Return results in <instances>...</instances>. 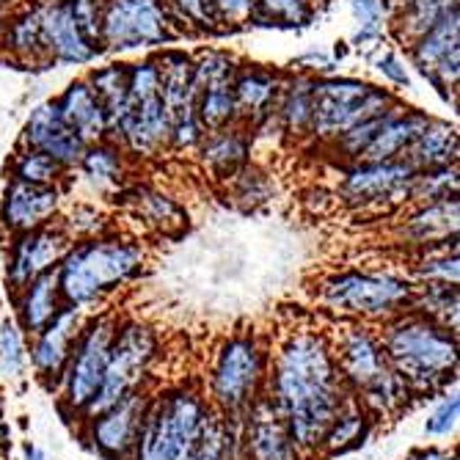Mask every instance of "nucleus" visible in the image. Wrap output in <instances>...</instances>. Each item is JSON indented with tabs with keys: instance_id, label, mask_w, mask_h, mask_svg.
I'll return each instance as SVG.
<instances>
[{
	"instance_id": "obj_29",
	"label": "nucleus",
	"mask_w": 460,
	"mask_h": 460,
	"mask_svg": "<svg viewBox=\"0 0 460 460\" xmlns=\"http://www.w3.org/2000/svg\"><path fill=\"white\" fill-rule=\"evenodd\" d=\"M430 121L428 113L422 111H411V108H397L378 130L367 149L358 155L356 163H384V160H400L405 155V149L411 146V141L425 130V124Z\"/></svg>"
},
{
	"instance_id": "obj_3",
	"label": "nucleus",
	"mask_w": 460,
	"mask_h": 460,
	"mask_svg": "<svg viewBox=\"0 0 460 460\" xmlns=\"http://www.w3.org/2000/svg\"><path fill=\"white\" fill-rule=\"evenodd\" d=\"M386 361L413 400H433L457 386V333L405 309L378 325Z\"/></svg>"
},
{
	"instance_id": "obj_50",
	"label": "nucleus",
	"mask_w": 460,
	"mask_h": 460,
	"mask_svg": "<svg viewBox=\"0 0 460 460\" xmlns=\"http://www.w3.org/2000/svg\"><path fill=\"white\" fill-rule=\"evenodd\" d=\"M66 6L80 28V33L86 36L92 45H100V20H102V6L105 0H66Z\"/></svg>"
},
{
	"instance_id": "obj_16",
	"label": "nucleus",
	"mask_w": 460,
	"mask_h": 460,
	"mask_svg": "<svg viewBox=\"0 0 460 460\" xmlns=\"http://www.w3.org/2000/svg\"><path fill=\"white\" fill-rule=\"evenodd\" d=\"M408 56L413 66L433 83L436 92L449 100L447 89L457 86L460 75V9L441 17L425 36L416 39L408 48Z\"/></svg>"
},
{
	"instance_id": "obj_48",
	"label": "nucleus",
	"mask_w": 460,
	"mask_h": 460,
	"mask_svg": "<svg viewBox=\"0 0 460 460\" xmlns=\"http://www.w3.org/2000/svg\"><path fill=\"white\" fill-rule=\"evenodd\" d=\"M260 17L281 28H304L314 20V6L312 0H257V20Z\"/></svg>"
},
{
	"instance_id": "obj_38",
	"label": "nucleus",
	"mask_w": 460,
	"mask_h": 460,
	"mask_svg": "<svg viewBox=\"0 0 460 460\" xmlns=\"http://www.w3.org/2000/svg\"><path fill=\"white\" fill-rule=\"evenodd\" d=\"M411 281L413 284H455L460 281V260H457V237L413 251Z\"/></svg>"
},
{
	"instance_id": "obj_40",
	"label": "nucleus",
	"mask_w": 460,
	"mask_h": 460,
	"mask_svg": "<svg viewBox=\"0 0 460 460\" xmlns=\"http://www.w3.org/2000/svg\"><path fill=\"white\" fill-rule=\"evenodd\" d=\"M234 80L232 83H213V86H204V89H193L196 92V119H199L204 133L229 128V124H240L237 100H234Z\"/></svg>"
},
{
	"instance_id": "obj_36",
	"label": "nucleus",
	"mask_w": 460,
	"mask_h": 460,
	"mask_svg": "<svg viewBox=\"0 0 460 460\" xmlns=\"http://www.w3.org/2000/svg\"><path fill=\"white\" fill-rule=\"evenodd\" d=\"M86 83L92 86V92L97 94L100 105L105 108L108 116V141L113 138L119 121L128 111V92H130V66L128 64H108L94 69Z\"/></svg>"
},
{
	"instance_id": "obj_14",
	"label": "nucleus",
	"mask_w": 460,
	"mask_h": 460,
	"mask_svg": "<svg viewBox=\"0 0 460 460\" xmlns=\"http://www.w3.org/2000/svg\"><path fill=\"white\" fill-rule=\"evenodd\" d=\"M331 348L333 358H337L340 378L353 397L392 369L378 337V325L340 323L331 331Z\"/></svg>"
},
{
	"instance_id": "obj_13",
	"label": "nucleus",
	"mask_w": 460,
	"mask_h": 460,
	"mask_svg": "<svg viewBox=\"0 0 460 460\" xmlns=\"http://www.w3.org/2000/svg\"><path fill=\"white\" fill-rule=\"evenodd\" d=\"M413 169L405 160L384 163H350L340 180V199L356 213H389L408 204Z\"/></svg>"
},
{
	"instance_id": "obj_11",
	"label": "nucleus",
	"mask_w": 460,
	"mask_h": 460,
	"mask_svg": "<svg viewBox=\"0 0 460 460\" xmlns=\"http://www.w3.org/2000/svg\"><path fill=\"white\" fill-rule=\"evenodd\" d=\"M172 39H177V31L163 0H105L100 20L102 50H144Z\"/></svg>"
},
{
	"instance_id": "obj_33",
	"label": "nucleus",
	"mask_w": 460,
	"mask_h": 460,
	"mask_svg": "<svg viewBox=\"0 0 460 460\" xmlns=\"http://www.w3.org/2000/svg\"><path fill=\"white\" fill-rule=\"evenodd\" d=\"M77 169L86 185L100 196H116L124 188V152L113 141L89 144Z\"/></svg>"
},
{
	"instance_id": "obj_59",
	"label": "nucleus",
	"mask_w": 460,
	"mask_h": 460,
	"mask_svg": "<svg viewBox=\"0 0 460 460\" xmlns=\"http://www.w3.org/2000/svg\"><path fill=\"white\" fill-rule=\"evenodd\" d=\"M4 4H6V0H0V6H4Z\"/></svg>"
},
{
	"instance_id": "obj_20",
	"label": "nucleus",
	"mask_w": 460,
	"mask_h": 460,
	"mask_svg": "<svg viewBox=\"0 0 460 460\" xmlns=\"http://www.w3.org/2000/svg\"><path fill=\"white\" fill-rule=\"evenodd\" d=\"M20 141H22V149L45 152L56 163H61L64 169H75L83 152H86V144L69 130V124L61 119L56 102H39L31 111Z\"/></svg>"
},
{
	"instance_id": "obj_23",
	"label": "nucleus",
	"mask_w": 460,
	"mask_h": 460,
	"mask_svg": "<svg viewBox=\"0 0 460 460\" xmlns=\"http://www.w3.org/2000/svg\"><path fill=\"white\" fill-rule=\"evenodd\" d=\"M121 204L152 232L163 237H177L188 229V210L172 196L160 188L149 185H136V188H121L116 193Z\"/></svg>"
},
{
	"instance_id": "obj_39",
	"label": "nucleus",
	"mask_w": 460,
	"mask_h": 460,
	"mask_svg": "<svg viewBox=\"0 0 460 460\" xmlns=\"http://www.w3.org/2000/svg\"><path fill=\"white\" fill-rule=\"evenodd\" d=\"M411 309L455 333L460 331V292L455 284H413Z\"/></svg>"
},
{
	"instance_id": "obj_8",
	"label": "nucleus",
	"mask_w": 460,
	"mask_h": 460,
	"mask_svg": "<svg viewBox=\"0 0 460 460\" xmlns=\"http://www.w3.org/2000/svg\"><path fill=\"white\" fill-rule=\"evenodd\" d=\"M116 320H119V309L102 306L92 312L86 323H83V328L77 331L58 392H56L58 413L69 425H77L83 416H86L92 400L97 397L102 386Z\"/></svg>"
},
{
	"instance_id": "obj_17",
	"label": "nucleus",
	"mask_w": 460,
	"mask_h": 460,
	"mask_svg": "<svg viewBox=\"0 0 460 460\" xmlns=\"http://www.w3.org/2000/svg\"><path fill=\"white\" fill-rule=\"evenodd\" d=\"M72 240L61 229L58 221L45 224L39 229L14 234V243L9 248V260H6V281L17 292L36 276L56 270L64 254L69 251Z\"/></svg>"
},
{
	"instance_id": "obj_19",
	"label": "nucleus",
	"mask_w": 460,
	"mask_h": 460,
	"mask_svg": "<svg viewBox=\"0 0 460 460\" xmlns=\"http://www.w3.org/2000/svg\"><path fill=\"white\" fill-rule=\"evenodd\" d=\"M61 207L64 190L58 185H33L12 177L4 193V204H0V221L12 234H22L53 224L61 216Z\"/></svg>"
},
{
	"instance_id": "obj_5",
	"label": "nucleus",
	"mask_w": 460,
	"mask_h": 460,
	"mask_svg": "<svg viewBox=\"0 0 460 460\" xmlns=\"http://www.w3.org/2000/svg\"><path fill=\"white\" fill-rule=\"evenodd\" d=\"M413 281L378 268H345L320 279L314 289L317 306L340 323L381 325L411 309Z\"/></svg>"
},
{
	"instance_id": "obj_7",
	"label": "nucleus",
	"mask_w": 460,
	"mask_h": 460,
	"mask_svg": "<svg viewBox=\"0 0 460 460\" xmlns=\"http://www.w3.org/2000/svg\"><path fill=\"white\" fill-rule=\"evenodd\" d=\"M160 361H163V340L157 328L144 317L119 312L105 378L86 416L119 402L121 397H128L138 389H155L157 386L155 372ZM86 416H83V420H86Z\"/></svg>"
},
{
	"instance_id": "obj_26",
	"label": "nucleus",
	"mask_w": 460,
	"mask_h": 460,
	"mask_svg": "<svg viewBox=\"0 0 460 460\" xmlns=\"http://www.w3.org/2000/svg\"><path fill=\"white\" fill-rule=\"evenodd\" d=\"M61 119L69 124V130L83 141V144H100L108 141V116L105 108L100 105L97 94L86 80H75L64 89L58 100H53Z\"/></svg>"
},
{
	"instance_id": "obj_55",
	"label": "nucleus",
	"mask_w": 460,
	"mask_h": 460,
	"mask_svg": "<svg viewBox=\"0 0 460 460\" xmlns=\"http://www.w3.org/2000/svg\"><path fill=\"white\" fill-rule=\"evenodd\" d=\"M22 460H50V455L41 449L39 444H33V441H25L22 444Z\"/></svg>"
},
{
	"instance_id": "obj_54",
	"label": "nucleus",
	"mask_w": 460,
	"mask_h": 460,
	"mask_svg": "<svg viewBox=\"0 0 460 460\" xmlns=\"http://www.w3.org/2000/svg\"><path fill=\"white\" fill-rule=\"evenodd\" d=\"M9 449H12V425L6 420V422H0V460H6Z\"/></svg>"
},
{
	"instance_id": "obj_43",
	"label": "nucleus",
	"mask_w": 460,
	"mask_h": 460,
	"mask_svg": "<svg viewBox=\"0 0 460 460\" xmlns=\"http://www.w3.org/2000/svg\"><path fill=\"white\" fill-rule=\"evenodd\" d=\"M226 193L229 199L243 207V210H254V207L265 204L270 199V180L265 172H260L257 165L245 163L243 169H237L232 177H226Z\"/></svg>"
},
{
	"instance_id": "obj_4",
	"label": "nucleus",
	"mask_w": 460,
	"mask_h": 460,
	"mask_svg": "<svg viewBox=\"0 0 460 460\" xmlns=\"http://www.w3.org/2000/svg\"><path fill=\"white\" fill-rule=\"evenodd\" d=\"M268 367L270 340L257 328H240L216 342L199 384L218 413L243 416L265 394Z\"/></svg>"
},
{
	"instance_id": "obj_27",
	"label": "nucleus",
	"mask_w": 460,
	"mask_h": 460,
	"mask_svg": "<svg viewBox=\"0 0 460 460\" xmlns=\"http://www.w3.org/2000/svg\"><path fill=\"white\" fill-rule=\"evenodd\" d=\"M378 430V422L372 420L369 411L350 394L345 400V405L337 411V416L331 420L317 460H337L342 455L358 452L361 447H367V441L372 438V433Z\"/></svg>"
},
{
	"instance_id": "obj_18",
	"label": "nucleus",
	"mask_w": 460,
	"mask_h": 460,
	"mask_svg": "<svg viewBox=\"0 0 460 460\" xmlns=\"http://www.w3.org/2000/svg\"><path fill=\"white\" fill-rule=\"evenodd\" d=\"M243 455L245 460H306L284 416L265 394L243 413Z\"/></svg>"
},
{
	"instance_id": "obj_47",
	"label": "nucleus",
	"mask_w": 460,
	"mask_h": 460,
	"mask_svg": "<svg viewBox=\"0 0 460 460\" xmlns=\"http://www.w3.org/2000/svg\"><path fill=\"white\" fill-rule=\"evenodd\" d=\"M350 14L356 20V36L353 45L356 48H369L381 39L384 25H386V6L384 0H348Z\"/></svg>"
},
{
	"instance_id": "obj_41",
	"label": "nucleus",
	"mask_w": 460,
	"mask_h": 460,
	"mask_svg": "<svg viewBox=\"0 0 460 460\" xmlns=\"http://www.w3.org/2000/svg\"><path fill=\"white\" fill-rule=\"evenodd\" d=\"M28 367V337L14 317H0V378L22 384Z\"/></svg>"
},
{
	"instance_id": "obj_42",
	"label": "nucleus",
	"mask_w": 460,
	"mask_h": 460,
	"mask_svg": "<svg viewBox=\"0 0 460 460\" xmlns=\"http://www.w3.org/2000/svg\"><path fill=\"white\" fill-rule=\"evenodd\" d=\"M457 196V163L441 165V169L416 172L408 193V204H430Z\"/></svg>"
},
{
	"instance_id": "obj_34",
	"label": "nucleus",
	"mask_w": 460,
	"mask_h": 460,
	"mask_svg": "<svg viewBox=\"0 0 460 460\" xmlns=\"http://www.w3.org/2000/svg\"><path fill=\"white\" fill-rule=\"evenodd\" d=\"M276 116L281 121V130L289 138H306L312 136V77L296 75L284 80Z\"/></svg>"
},
{
	"instance_id": "obj_1",
	"label": "nucleus",
	"mask_w": 460,
	"mask_h": 460,
	"mask_svg": "<svg viewBox=\"0 0 460 460\" xmlns=\"http://www.w3.org/2000/svg\"><path fill=\"white\" fill-rule=\"evenodd\" d=\"M265 397L284 416L306 460H317L331 420L350 397L333 358L331 328L296 323L270 342Z\"/></svg>"
},
{
	"instance_id": "obj_56",
	"label": "nucleus",
	"mask_w": 460,
	"mask_h": 460,
	"mask_svg": "<svg viewBox=\"0 0 460 460\" xmlns=\"http://www.w3.org/2000/svg\"><path fill=\"white\" fill-rule=\"evenodd\" d=\"M413 0H384V6H386V17H392V14H397V12H402L405 6H411Z\"/></svg>"
},
{
	"instance_id": "obj_32",
	"label": "nucleus",
	"mask_w": 460,
	"mask_h": 460,
	"mask_svg": "<svg viewBox=\"0 0 460 460\" xmlns=\"http://www.w3.org/2000/svg\"><path fill=\"white\" fill-rule=\"evenodd\" d=\"M400 160H405L413 172L455 165L457 163V130H455V124L430 116L425 130L411 141V146L405 149V155Z\"/></svg>"
},
{
	"instance_id": "obj_31",
	"label": "nucleus",
	"mask_w": 460,
	"mask_h": 460,
	"mask_svg": "<svg viewBox=\"0 0 460 460\" xmlns=\"http://www.w3.org/2000/svg\"><path fill=\"white\" fill-rule=\"evenodd\" d=\"M14 296H17V323L25 331V337L39 333L64 306L56 270L36 276L22 289H17Z\"/></svg>"
},
{
	"instance_id": "obj_25",
	"label": "nucleus",
	"mask_w": 460,
	"mask_h": 460,
	"mask_svg": "<svg viewBox=\"0 0 460 460\" xmlns=\"http://www.w3.org/2000/svg\"><path fill=\"white\" fill-rule=\"evenodd\" d=\"M182 460H245L243 416H224L210 405Z\"/></svg>"
},
{
	"instance_id": "obj_24",
	"label": "nucleus",
	"mask_w": 460,
	"mask_h": 460,
	"mask_svg": "<svg viewBox=\"0 0 460 460\" xmlns=\"http://www.w3.org/2000/svg\"><path fill=\"white\" fill-rule=\"evenodd\" d=\"M160 100L169 113L172 128L196 119V92H193V58L182 50H163L157 58Z\"/></svg>"
},
{
	"instance_id": "obj_6",
	"label": "nucleus",
	"mask_w": 460,
	"mask_h": 460,
	"mask_svg": "<svg viewBox=\"0 0 460 460\" xmlns=\"http://www.w3.org/2000/svg\"><path fill=\"white\" fill-rule=\"evenodd\" d=\"M207 411H210V402L199 381L172 386L157 384L152 389L130 460H182Z\"/></svg>"
},
{
	"instance_id": "obj_46",
	"label": "nucleus",
	"mask_w": 460,
	"mask_h": 460,
	"mask_svg": "<svg viewBox=\"0 0 460 460\" xmlns=\"http://www.w3.org/2000/svg\"><path fill=\"white\" fill-rule=\"evenodd\" d=\"M457 422H460V394H457V386H452L436 397L422 433H425V438L444 441L457 433Z\"/></svg>"
},
{
	"instance_id": "obj_9",
	"label": "nucleus",
	"mask_w": 460,
	"mask_h": 460,
	"mask_svg": "<svg viewBox=\"0 0 460 460\" xmlns=\"http://www.w3.org/2000/svg\"><path fill=\"white\" fill-rule=\"evenodd\" d=\"M400 102L389 89L356 77H312V138L333 144L356 124L384 116Z\"/></svg>"
},
{
	"instance_id": "obj_49",
	"label": "nucleus",
	"mask_w": 460,
	"mask_h": 460,
	"mask_svg": "<svg viewBox=\"0 0 460 460\" xmlns=\"http://www.w3.org/2000/svg\"><path fill=\"white\" fill-rule=\"evenodd\" d=\"M163 6L169 9L172 20L177 17V20L193 25L196 31H207V33L221 31L210 0H163Z\"/></svg>"
},
{
	"instance_id": "obj_28",
	"label": "nucleus",
	"mask_w": 460,
	"mask_h": 460,
	"mask_svg": "<svg viewBox=\"0 0 460 460\" xmlns=\"http://www.w3.org/2000/svg\"><path fill=\"white\" fill-rule=\"evenodd\" d=\"M284 80L279 72L262 69V66H251L240 69L234 80V100H237V119L245 128H257L262 119L276 113L279 94H281Z\"/></svg>"
},
{
	"instance_id": "obj_58",
	"label": "nucleus",
	"mask_w": 460,
	"mask_h": 460,
	"mask_svg": "<svg viewBox=\"0 0 460 460\" xmlns=\"http://www.w3.org/2000/svg\"><path fill=\"white\" fill-rule=\"evenodd\" d=\"M4 31H6V17H4V6H0V39H4Z\"/></svg>"
},
{
	"instance_id": "obj_15",
	"label": "nucleus",
	"mask_w": 460,
	"mask_h": 460,
	"mask_svg": "<svg viewBox=\"0 0 460 460\" xmlns=\"http://www.w3.org/2000/svg\"><path fill=\"white\" fill-rule=\"evenodd\" d=\"M86 317H89V312L64 304L61 312L39 333H33V337H31L28 367L33 372V378L41 384V389L50 392L53 397L58 392V384H61L66 358L72 353L75 337H77V331L83 328V323H86Z\"/></svg>"
},
{
	"instance_id": "obj_53",
	"label": "nucleus",
	"mask_w": 460,
	"mask_h": 460,
	"mask_svg": "<svg viewBox=\"0 0 460 460\" xmlns=\"http://www.w3.org/2000/svg\"><path fill=\"white\" fill-rule=\"evenodd\" d=\"M402 460H457L455 447H441V444H425L411 449Z\"/></svg>"
},
{
	"instance_id": "obj_51",
	"label": "nucleus",
	"mask_w": 460,
	"mask_h": 460,
	"mask_svg": "<svg viewBox=\"0 0 460 460\" xmlns=\"http://www.w3.org/2000/svg\"><path fill=\"white\" fill-rule=\"evenodd\" d=\"M218 25L237 28L257 20V0H210Z\"/></svg>"
},
{
	"instance_id": "obj_35",
	"label": "nucleus",
	"mask_w": 460,
	"mask_h": 460,
	"mask_svg": "<svg viewBox=\"0 0 460 460\" xmlns=\"http://www.w3.org/2000/svg\"><path fill=\"white\" fill-rule=\"evenodd\" d=\"M6 53H12L17 61L36 64V61H50L45 33H41V20H39V6H28L20 14H14L6 22L4 39H0Z\"/></svg>"
},
{
	"instance_id": "obj_44",
	"label": "nucleus",
	"mask_w": 460,
	"mask_h": 460,
	"mask_svg": "<svg viewBox=\"0 0 460 460\" xmlns=\"http://www.w3.org/2000/svg\"><path fill=\"white\" fill-rule=\"evenodd\" d=\"M12 174L14 180L22 182H33V185H58L66 174V169L61 163H56L50 155L45 152H33V149H22L14 163H12Z\"/></svg>"
},
{
	"instance_id": "obj_10",
	"label": "nucleus",
	"mask_w": 460,
	"mask_h": 460,
	"mask_svg": "<svg viewBox=\"0 0 460 460\" xmlns=\"http://www.w3.org/2000/svg\"><path fill=\"white\" fill-rule=\"evenodd\" d=\"M111 141L121 146V152H130L141 160L157 157L165 149H172V121L160 100V77L155 58L130 66L128 111H124Z\"/></svg>"
},
{
	"instance_id": "obj_2",
	"label": "nucleus",
	"mask_w": 460,
	"mask_h": 460,
	"mask_svg": "<svg viewBox=\"0 0 460 460\" xmlns=\"http://www.w3.org/2000/svg\"><path fill=\"white\" fill-rule=\"evenodd\" d=\"M149 262V251L138 237L108 232L94 240L72 243L56 268L61 298L83 312H97L124 287L136 284Z\"/></svg>"
},
{
	"instance_id": "obj_22",
	"label": "nucleus",
	"mask_w": 460,
	"mask_h": 460,
	"mask_svg": "<svg viewBox=\"0 0 460 460\" xmlns=\"http://www.w3.org/2000/svg\"><path fill=\"white\" fill-rule=\"evenodd\" d=\"M39 6V20H41V33H45V45L50 53V61L61 64H89L100 53L92 41L80 33L66 0H41Z\"/></svg>"
},
{
	"instance_id": "obj_37",
	"label": "nucleus",
	"mask_w": 460,
	"mask_h": 460,
	"mask_svg": "<svg viewBox=\"0 0 460 460\" xmlns=\"http://www.w3.org/2000/svg\"><path fill=\"white\" fill-rule=\"evenodd\" d=\"M460 4L457 0H413L411 6H405L402 12L392 14V33L400 45L411 48L416 39L425 36L441 17H447L449 12H457Z\"/></svg>"
},
{
	"instance_id": "obj_57",
	"label": "nucleus",
	"mask_w": 460,
	"mask_h": 460,
	"mask_svg": "<svg viewBox=\"0 0 460 460\" xmlns=\"http://www.w3.org/2000/svg\"><path fill=\"white\" fill-rule=\"evenodd\" d=\"M0 422H6V400L0 394Z\"/></svg>"
},
{
	"instance_id": "obj_21",
	"label": "nucleus",
	"mask_w": 460,
	"mask_h": 460,
	"mask_svg": "<svg viewBox=\"0 0 460 460\" xmlns=\"http://www.w3.org/2000/svg\"><path fill=\"white\" fill-rule=\"evenodd\" d=\"M457 221H460V201L444 199L430 204H411V213L397 221L394 234L405 248H428L457 237Z\"/></svg>"
},
{
	"instance_id": "obj_52",
	"label": "nucleus",
	"mask_w": 460,
	"mask_h": 460,
	"mask_svg": "<svg viewBox=\"0 0 460 460\" xmlns=\"http://www.w3.org/2000/svg\"><path fill=\"white\" fill-rule=\"evenodd\" d=\"M375 69H378L389 83H394V86H400V89L411 86V77L405 72V64H402V58L394 50H381L378 56H375Z\"/></svg>"
},
{
	"instance_id": "obj_30",
	"label": "nucleus",
	"mask_w": 460,
	"mask_h": 460,
	"mask_svg": "<svg viewBox=\"0 0 460 460\" xmlns=\"http://www.w3.org/2000/svg\"><path fill=\"white\" fill-rule=\"evenodd\" d=\"M196 149H199L204 169L213 172L218 180H226L248 163L251 136L245 128H240V124H229V128L204 133V138L199 141Z\"/></svg>"
},
{
	"instance_id": "obj_45",
	"label": "nucleus",
	"mask_w": 460,
	"mask_h": 460,
	"mask_svg": "<svg viewBox=\"0 0 460 460\" xmlns=\"http://www.w3.org/2000/svg\"><path fill=\"white\" fill-rule=\"evenodd\" d=\"M61 229L66 232V237L72 243H80V240H94V237H102L111 232V221L108 216L100 210L94 204H75L69 210L61 216Z\"/></svg>"
},
{
	"instance_id": "obj_12",
	"label": "nucleus",
	"mask_w": 460,
	"mask_h": 460,
	"mask_svg": "<svg viewBox=\"0 0 460 460\" xmlns=\"http://www.w3.org/2000/svg\"><path fill=\"white\" fill-rule=\"evenodd\" d=\"M152 389H138L77 422V436L97 460H130Z\"/></svg>"
}]
</instances>
